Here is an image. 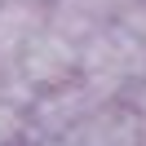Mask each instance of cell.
<instances>
[{"mask_svg":"<svg viewBox=\"0 0 146 146\" xmlns=\"http://www.w3.org/2000/svg\"><path fill=\"white\" fill-rule=\"evenodd\" d=\"M40 31H49L44 0H0V58L13 62Z\"/></svg>","mask_w":146,"mask_h":146,"instance_id":"obj_6","label":"cell"},{"mask_svg":"<svg viewBox=\"0 0 146 146\" xmlns=\"http://www.w3.org/2000/svg\"><path fill=\"white\" fill-rule=\"evenodd\" d=\"M93 93L84 89L80 80H66V84H53V89H40L36 98L27 102V137H66L80 115L93 106Z\"/></svg>","mask_w":146,"mask_h":146,"instance_id":"obj_3","label":"cell"},{"mask_svg":"<svg viewBox=\"0 0 146 146\" xmlns=\"http://www.w3.org/2000/svg\"><path fill=\"white\" fill-rule=\"evenodd\" d=\"M22 146H62V142H53V137H27Z\"/></svg>","mask_w":146,"mask_h":146,"instance_id":"obj_7","label":"cell"},{"mask_svg":"<svg viewBox=\"0 0 146 146\" xmlns=\"http://www.w3.org/2000/svg\"><path fill=\"white\" fill-rule=\"evenodd\" d=\"M142 146H146V119H142Z\"/></svg>","mask_w":146,"mask_h":146,"instance_id":"obj_8","label":"cell"},{"mask_svg":"<svg viewBox=\"0 0 146 146\" xmlns=\"http://www.w3.org/2000/svg\"><path fill=\"white\" fill-rule=\"evenodd\" d=\"M142 75H146V49L137 44L119 22H111L106 31L89 36L80 49H75V80H80L98 102L128 98Z\"/></svg>","mask_w":146,"mask_h":146,"instance_id":"obj_1","label":"cell"},{"mask_svg":"<svg viewBox=\"0 0 146 146\" xmlns=\"http://www.w3.org/2000/svg\"><path fill=\"white\" fill-rule=\"evenodd\" d=\"M119 5H124V0H44V9H49V31L80 49L89 36L106 31L111 22L119 18Z\"/></svg>","mask_w":146,"mask_h":146,"instance_id":"obj_5","label":"cell"},{"mask_svg":"<svg viewBox=\"0 0 146 146\" xmlns=\"http://www.w3.org/2000/svg\"><path fill=\"white\" fill-rule=\"evenodd\" d=\"M58 142L62 146H142V115L124 98L93 102L80 115V124Z\"/></svg>","mask_w":146,"mask_h":146,"instance_id":"obj_2","label":"cell"},{"mask_svg":"<svg viewBox=\"0 0 146 146\" xmlns=\"http://www.w3.org/2000/svg\"><path fill=\"white\" fill-rule=\"evenodd\" d=\"M13 71H18V80L27 84L31 98H36L40 89H53V84L75 80V44H66L53 31H40V36L13 58Z\"/></svg>","mask_w":146,"mask_h":146,"instance_id":"obj_4","label":"cell"}]
</instances>
